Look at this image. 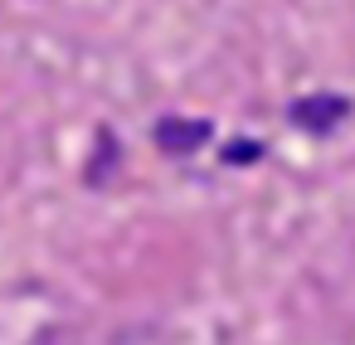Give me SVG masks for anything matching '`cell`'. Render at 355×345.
Instances as JSON below:
<instances>
[{"mask_svg": "<svg viewBox=\"0 0 355 345\" xmlns=\"http://www.w3.org/2000/svg\"><path fill=\"white\" fill-rule=\"evenodd\" d=\"M350 112V103L345 98H336V93H311V98H297L292 103V122L297 127H336L340 117Z\"/></svg>", "mask_w": 355, "mask_h": 345, "instance_id": "7a4b0ae2", "label": "cell"}, {"mask_svg": "<svg viewBox=\"0 0 355 345\" xmlns=\"http://www.w3.org/2000/svg\"><path fill=\"white\" fill-rule=\"evenodd\" d=\"M224 156H229L234 166H248V161H258V141H234Z\"/></svg>", "mask_w": 355, "mask_h": 345, "instance_id": "3957f363", "label": "cell"}, {"mask_svg": "<svg viewBox=\"0 0 355 345\" xmlns=\"http://www.w3.org/2000/svg\"><path fill=\"white\" fill-rule=\"evenodd\" d=\"M205 141H209V122H200V117H166L156 127V146L166 156H195Z\"/></svg>", "mask_w": 355, "mask_h": 345, "instance_id": "6da1fadb", "label": "cell"}]
</instances>
